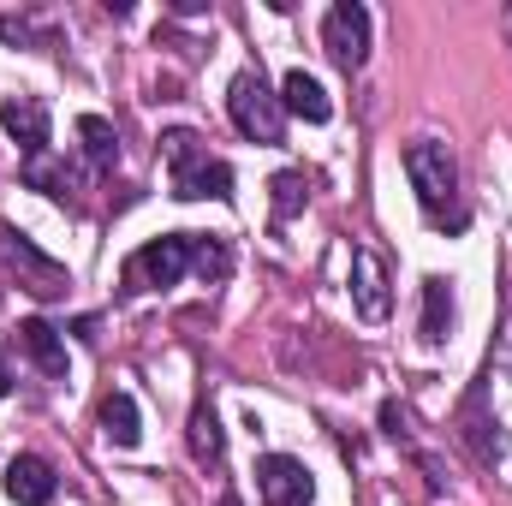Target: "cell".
<instances>
[{
  "label": "cell",
  "mask_w": 512,
  "mask_h": 506,
  "mask_svg": "<svg viewBox=\"0 0 512 506\" xmlns=\"http://www.w3.org/2000/svg\"><path fill=\"white\" fill-rule=\"evenodd\" d=\"M453 334V280L447 274H429L423 280V322H417V340L423 346H447Z\"/></svg>",
  "instance_id": "15"
},
{
  "label": "cell",
  "mask_w": 512,
  "mask_h": 506,
  "mask_svg": "<svg viewBox=\"0 0 512 506\" xmlns=\"http://www.w3.org/2000/svg\"><path fill=\"white\" fill-rule=\"evenodd\" d=\"M0 489H6V501H18V506H48L54 489H60V477H54V465L42 453H18V459H6Z\"/></svg>",
  "instance_id": "10"
},
{
  "label": "cell",
  "mask_w": 512,
  "mask_h": 506,
  "mask_svg": "<svg viewBox=\"0 0 512 506\" xmlns=\"http://www.w3.org/2000/svg\"><path fill=\"white\" fill-rule=\"evenodd\" d=\"M507 24H512V12H507Z\"/></svg>",
  "instance_id": "25"
},
{
  "label": "cell",
  "mask_w": 512,
  "mask_h": 506,
  "mask_svg": "<svg viewBox=\"0 0 512 506\" xmlns=\"http://www.w3.org/2000/svg\"><path fill=\"white\" fill-rule=\"evenodd\" d=\"M185 268H191V233H161V239H149V245H137L126 256L120 286H126L131 298L137 292H167V286L185 280Z\"/></svg>",
  "instance_id": "4"
},
{
  "label": "cell",
  "mask_w": 512,
  "mask_h": 506,
  "mask_svg": "<svg viewBox=\"0 0 512 506\" xmlns=\"http://www.w3.org/2000/svg\"><path fill=\"white\" fill-rule=\"evenodd\" d=\"M352 310L364 322H387L393 316V280H387V262L370 245L352 251Z\"/></svg>",
  "instance_id": "9"
},
{
  "label": "cell",
  "mask_w": 512,
  "mask_h": 506,
  "mask_svg": "<svg viewBox=\"0 0 512 506\" xmlns=\"http://www.w3.org/2000/svg\"><path fill=\"white\" fill-rule=\"evenodd\" d=\"M0 131H6L24 155H42V149H48V102H42V96H6V102H0Z\"/></svg>",
  "instance_id": "11"
},
{
  "label": "cell",
  "mask_w": 512,
  "mask_h": 506,
  "mask_svg": "<svg viewBox=\"0 0 512 506\" xmlns=\"http://www.w3.org/2000/svg\"><path fill=\"white\" fill-rule=\"evenodd\" d=\"M382 429H387V441H393V447H405V459L429 477V489H447V465L417 441V423H411V411H405L399 399H387V405H382Z\"/></svg>",
  "instance_id": "12"
},
{
  "label": "cell",
  "mask_w": 512,
  "mask_h": 506,
  "mask_svg": "<svg viewBox=\"0 0 512 506\" xmlns=\"http://www.w3.org/2000/svg\"><path fill=\"white\" fill-rule=\"evenodd\" d=\"M405 173H411V191H417L429 227H465L459 161H453V149H447L441 137H417V143H405Z\"/></svg>",
  "instance_id": "1"
},
{
  "label": "cell",
  "mask_w": 512,
  "mask_h": 506,
  "mask_svg": "<svg viewBox=\"0 0 512 506\" xmlns=\"http://www.w3.org/2000/svg\"><path fill=\"white\" fill-rule=\"evenodd\" d=\"M227 114H233V126L245 131L251 143H280V137H286V102H280V90L262 78V66H245V72L227 84Z\"/></svg>",
  "instance_id": "3"
},
{
  "label": "cell",
  "mask_w": 512,
  "mask_h": 506,
  "mask_svg": "<svg viewBox=\"0 0 512 506\" xmlns=\"http://www.w3.org/2000/svg\"><path fill=\"white\" fill-rule=\"evenodd\" d=\"M24 185L42 191V197H54V203H78V173L66 161H54L48 149L42 155H24Z\"/></svg>",
  "instance_id": "17"
},
{
  "label": "cell",
  "mask_w": 512,
  "mask_h": 506,
  "mask_svg": "<svg viewBox=\"0 0 512 506\" xmlns=\"http://www.w3.org/2000/svg\"><path fill=\"white\" fill-rule=\"evenodd\" d=\"M322 48H328V60H334L340 72H358V66L370 60V6H358V0L328 6V18H322Z\"/></svg>",
  "instance_id": "6"
},
{
  "label": "cell",
  "mask_w": 512,
  "mask_h": 506,
  "mask_svg": "<svg viewBox=\"0 0 512 506\" xmlns=\"http://www.w3.org/2000/svg\"><path fill=\"white\" fill-rule=\"evenodd\" d=\"M0 262H6V268L18 274V286L36 292V298H66V286H72L66 262H54L48 251H36L12 221H0Z\"/></svg>",
  "instance_id": "5"
},
{
  "label": "cell",
  "mask_w": 512,
  "mask_h": 506,
  "mask_svg": "<svg viewBox=\"0 0 512 506\" xmlns=\"http://www.w3.org/2000/svg\"><path fill=\"white\" fill-rule=\"evenodd\" d=\"M191 268H197L209 286H221V280L233 274V251H227V239H197V233H191Z\"/></svg>",
  "instance_id": "20"
},
{
  "label": "cell",
  "mask_w": 512,
  "mask_h": 506,
  "mask_svg": "<svg viewBox=\"0 0 512 506\" xmlns=\"http://www.w3.org/2000/svg\"><path fill=\"white\" fill-rule=\"evenodd\" d=\"M102 435H108L114 447H137V441H143V417H137V399H131V393H120V387L102 399Z\"/></svg>",
  "instance_id": "18"
},
{
  "label": "cell",
  "mask_w": 512,
  "mask_h": 506,
  "mask_svg": "<svg viewBox=\"0 0 512 506\" xmlns=\"http://www.w3.org/2000/svg\"><path fill=\"white\" fill-rule=\"evenodd\" d=\"M280 102H286V114H298V120H310V126H328L334 120V102H328V90L298 66V72H286L280 78Z\"/></svg>",
  "instance_id": "14"
},
{
  "label": "cell",
  "mask_w": 512,
  "mask_h": 506,
  "mask_svg": "<svg viewBox=\"0 0 512 506\" xmlns=\"http://www.w3.org/2000/svg\"><path fill=\"white\" fill-rule=\"evenodd\" d=\"M78 137H84V161H90L96 173H114V167H120V131L108 126L102 114H84V120H78Z\"/></svg>",
  "instance_id": "19"
},
{
  "label": "cell",
  "mask_w": 512,
  "mask_h": 506,
  "mask_svg": "<svg viewBox=\"0 0 512 506\" xmlns=\"http://www.w3.org/2000/svg\"><path fill=\"white\" fill-rule=\"evenodd\" d=\"M256 495H262V506H310L316 501V477L292 453H262L256 459Z\"/></svg>",
  "instance_id": "7"
},
{
  "label": "cell",
  "mask_w": 512,
  "mask_h": 506,
  "mask_svg": "<svg viewBox=\"0 0 512 506\" xmlns=\"http://www.w3.org/2000/svg\"><path fill=\"white\" fill-rule=\"evenodd\" d=\"M173 12L179 18H197V12H209V0H173Z\"/></svg>",
  "instance_id": "23"
},
{
  "label": "cell",
  "mask_w": 512,
  "mask_h": 506,
  "mask_svg": "<svg viewBox=\"0 0 512 506\" xmlns=\"http://www.w3.org/2000/svg\"><path fill=\"white\" fill-rule=\"evenodd\" d=\"M268 191H274V221H292V215L310 203V179H304V173H274Z\"/></svg>",
  "instance_id": "21"
},
{
  "label": "cell",
  "mask_w": 512,
  "mask_h": 506,
  "mask_svg": "<svg viewBox=\"0 0 512 506\" xmlns=\"http://www.w3.org/2000/svg\"><path fill=\"white\" fill-rule=\"evenodd\" d=\"M12 334H18L24 358H30L42 376H48V381H66V340H60V328H54V322H42V316H24Z\"/></svg>",
  "instance_id": "13"
},
{
  "label": "cell",
  "mask_w": 512,
  "mask_h": 506,
  "mask_svg": "<svg viewBox=\"0 0 512 506\" xmlns=\"http://www.w3.org/2000/svg\"><path fill=\"white\" fill-rule=\"evenodd\" d=\"M12 393V370H6V352H0V399Z\"/></svg>",
  "instance_id": "24"
},
{
  "label": "cell",
  "mask_w": 512,
  "mask_h": 506,
  "mask_svg": "<svg viewBox=\"0 0 512 506\" xmlns=\"http://www.w3.org/2000/svg\"><path fill=\"white\" fill-rule=\"evenodd\" d=\"M0 42H18V48H24V42H36V36H30L24 18H6V12H0Z\"/></svg>",
  "instance_id": "22"
},
{
  "label": "cell",
  "mask_w": 512,
  "mask_h": 506,
  "mask_svg": "<svg viewBox=\"0 0 512 506\" xmlns=\"http://www.w3.org/2000/svg\"><path fill=\"white\" fill-rule=\"evenodd\" d=\"M161 155H167V185L179 203H227L233 197V167L221 155H209V143L197 131H167L161 137Z\"/></svg>",
  "instance_id": "2"
},
{
  "label": "cell",
  "mask_w": 512,
  "mask_h": 506,
  "mask_svg": "<svg viewBox=\"0 0 512 506\" xmlns=\"http://www.w3.org/2000/svg\"><path fill=\"white\" fill-rule=\"evenodd\" d=\"M459 441L471 447L477 465H501L507 459V435H501V417H489V399H483V381L465 393L459 405Z\"/></svg>",
  "instance_id": "8"
},
{
  "label": "cell",
  "mask_w": 512,
  "mask_h": 506,
  "mask_svg": "<svg viewBox=\"0 0 512 506\" xmlns=\"http://www.w3.org/2000/svg\"><path fill=\"white\" fill-rule=\"evenodd\" d=\"M185 447H191V459H197V465H209V471L227 459V435H221V417H215V405H209V399H197V405H191Z\"/></svg>",
  "instance_id": "16"
}]
</instances>
